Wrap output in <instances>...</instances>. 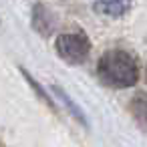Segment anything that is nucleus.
<instances>
[{"label": "nucleus", "instance_id": "obj_1", "mask_svg": "<svg viewBox=\"0 0 147 147\" xmlns=\"http://www.w3.org/2000/svg\"><path fill=\"white\" fill-rule=\"evenodd\" d=\"M97 75L103 85L113 89H127L139 81V67L133 55L121 49L107 51L97 63Z\"/></svg>", "mask_w": 147, "mask_h": 147}, {"label": "nucleus", "instance_id": "obj_2", "mask_svg": "<svg viewBox=\"0 0 147 147\" xmlns=\"http://www.w3.org/2000/svg\"><path fill=\"white\" fill-rule=\"evenodd\" d=\"M57 55L69 63V65H81L89 59L91 53V40L85 32H63L57 36L55 42Z\"/></svg>", "mask_w": 147, "mask_h": 147}, {"label": "nucleus", "instance_id": "obj_3", "mask_svg": "<svg viewBox=\"0 0 147 147\" xmlns=\"http://www.w3.org/2000/svg\"><path fill=\"white\" fill-rule=\"evenodd\" d=\"M93 8L107 18H121L129 12L131 0H91Z\"/></svg>", "mask_w": 147, "mask_h": 147}, {"label": "nucleus", "instance_id": "obj_4", "mask_svg": "<svg viewBox=\"0 0 147 147\" xmlns=\"http://www.w3.org/2000/svg\"><path fill=\"white\" fill-rule=\"evenodd\" d=\"M129 111H131L135 123H137L143 131H147V97L135 95V97L131 99V103H129Z\"/></svg>", "mask_w": 147, "mask_h": 147}, {"label": "nucleus", "instance_id": "obj_5", "mask_svg": "<svg viewBox=\"0 0 147 147\" xmlns=\"http://www.w3.org/2000/svg\"><path fill=\"white\" fill-rule=\"evenodd\" d=\"M47 16H49V12H47L42 6H36L34 12H32V26H34L40 34H51V30H53V22H51Z\"/></svg>", "mask_w": 147, "mask_h": 147}, {"label": "nucleus", "instance_id": "obj_6", "mask_svg": "<svg viewBox=\"0 0 147 147\" xmlns=\"http://www.w3.org/2000/svg\"><path fill=\"white\" fill-rule=\"evenodd\" d=\"M55 93H57V95L61 97V101H63V103H65V107H67V109L71 111V115H73V117H75V119H77V121H79L81 125L89 127V123H87V119H85L83 111H81V109L77 107V103H75V101H73V99H71V97H69V95H67V93H65V91H63L61 87H55Z\"/></svg>", "mask_w": 147, "mask_h": 147}, {"label": "nucleus", "instance_id": "obj_7", "mask_svg": "<svg viewBox=\"0 0 147 147\" xmlns=\"http://www.w3.org/2000/svg\"><path fill=\"white\" fill-rule=\"evenodd\" d=\"M20 73L24 75V79L28 81V85H30V87L34 89V93H36V95L40 97V101H42L45 105H49V107H51V109L55 111V103H53V99H51V97H49V95L45 93V89H42V87H40V85L36 83V79H32V77H30V75H28V73L24 71V69H20Z\"/></svg>", "mask_w": 147, "mask_h": 147}, {"label": "nucleus", "instance_id": "obj_8", "mask_svg": "<svg viewBox=\"0 0 147 147\" xmlns=\"http://www.w3.org/2000/svg\"><path fill=\"white\" fill-rule=\"evenodd\" d=\"M0 147H6V145H4V141H2V139H0Z\"/></svg>", "mask_w": 147, "mask_h": 147}, {"label": "nucleus", "instance_id": "obj_9", "mask_svg": "<svg viewBox=\"0 0 147 147\" xmlns=\"http://www.w3.org/2000/svg\"><path fill=\"white\" fill-rule=\"evenodd\" d=\"M145 81H147V65H145Z\"/></svg>", "mask_w": 147, "mask_h": 147}]
</instances>
